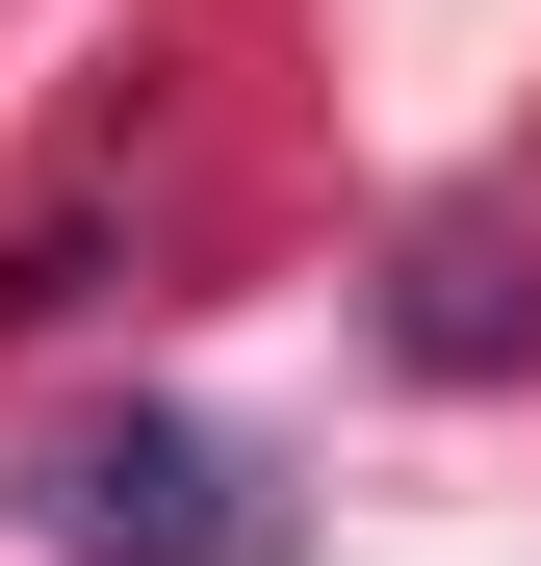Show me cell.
<instances>
[{"instance_id":"cell-1","label":"cell","mask_w":541,"mask_h":566,"mask_svg":"<svg viewBox=\"0 0 541 566\" xmlns=\"http://www.w3.org/2000/svg\"><path fill=\"white\" fill-rule=\"evenodd\" d=\"M27 515H52V566H284V490H258V438H207V412H104V438H52Z\"/></svg>"},{"instance_id":"cell-2","label":"cell","mask_w":541,"mask_h":566,"mask_svg":"<svg viewBox=\"0 0 541 566\" xmlns=\"http://www.w3.org/2000/svg\"><path fill=\"white\" fill-rule=\"evenodd\" d=\"M413 360H438V387H490V360L541 335V283H516V232H413V310H387Z\"/></svg>"}]
</instances>
